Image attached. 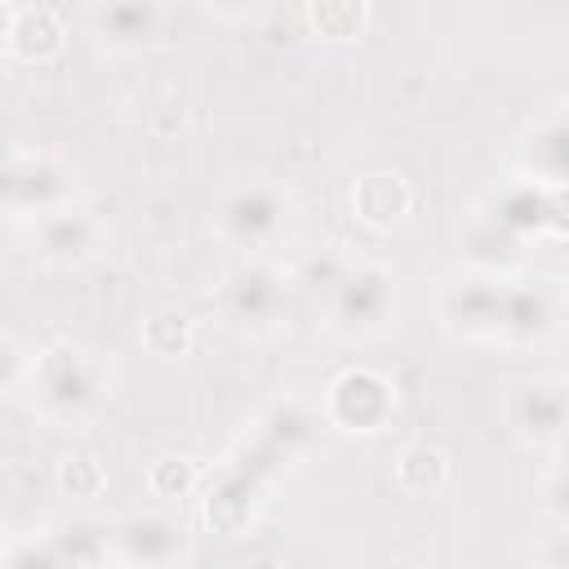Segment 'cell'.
<instances>
[{"label":"cell","instance_id":"6da1fadb","mask_svg":"<svg viewBox=\"0 0 569 569\" xmlns=\"http://www.w3.org/2000/svg\"><path fill=\"white\" fill-rule=\"evenodd\" d=\"M222 222H227V231L240 236V240H262L267 231H276L280 204H276V196H267V191H240V196L227 204Z\"/></svg>","mask_w":569,"mask_h":569},{"label":"cell","instance_id":"7a4b0ae2","mask_svg":"<svg viewBox=\"0 0 569 569\" xmlns=\"http://www.w3.org/2000/svg\"><path fill=\"white\" fill-rule=\"evenodd\" d=\"M360 187H365V191H356V204H360V213H365L369 222L400 218V209L409 204V191H405L396 178H387V173H369Z\"/></svg>","mask_w":569,"mask_h":569},{"label":"cell","instance_id":"3957f363","mask_svg":"<svg viewBox=\"0 0 569 569\" xmlns=\"http://www.w3.org/2000/svg\"><path fill=\"white\" fill-rule=\"evenodd\" d=\"M49 360H53L62 373H58V378L44 373V396H49V400H62L67 409H71V405H84L89 391H93V382L84 378L80 356H76V351H49Z\"/></svg>","mask_w":569,"mask_h":569},{"label":"cell","instance_id":"277c9868","mask_svg":"<svg viewBox=\"0 0 569 569\" xmlns=\"http://www.w3.org/2000/svg\"><path fill=\"white\" fill-rule=\"evenodd\" d=\"M9 36H13V44H18L22 53H36V58H44L49 49H58V36H62V27L53 22V13H49V9H22V13L13 18Z\"/></svg>","mask_w":569,"mask_h":569},{"label":"cell","instance_id":"5b68a950","mask_svg":"<svg viewBox=\"0 0 569 569\" xmlns=\"http://www.w3.org/2000/svg\"><path fill=\"white\" fill-rule=\"evenodd\" d=\"M102 31H111L116 40H138V36H151V22H156V9L147 4H111L98 13Z\"/></svg>","mask_w":569,"mask_h":569},{"label":"cell","instance_id":"8992f818","mask_svg":"<svg viewBox=\"0 0 569 569\" xmlns=\"http://www.w3.org/2000/svg\"><path fill=\"white\" fill-rule=\"evenodd\" d=\"M342 298H347V311H351V316H360V320H373V316L382 311V302H387V280H382L378 271H365V276L347 280Z\"/></svg>","mask_w":569,"mask_h":569},{"label":"cell","instance_id":"52a82bcc","mask_svg":"<svg viewBox=\"0 0 569 569\" xmlns=\"http://www.w3.org/2000/svg\"><path fill=\"white\" fill-rule=\"evenodd\" d=\"M89 244V227L80 218H53L44 227V249H58V253H84Z\"/></svg>","mask_w":569,"mask_h":569}]
</instances>
